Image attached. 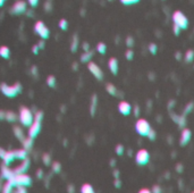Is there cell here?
<instances>
[{
  "label": "cell",
  "instance_id": "obj_8",
  "mask_svg": "<svg viewBox=\"0 0 194 193\" xmlns=\"http://www.w3.org/2000/svg\"><path fill=\"white\" fill-rule=\"evenodd\" d=\"M87 68H89V71L91 72V74L95 77V78H97V80L101 81L103 78V72H102V69L100 68L99 66L95 64V63H93V61H90V63H87Z\"/></svg>",
  "mask_w": 194,
  "mask_h": 193
},
{
  "label": "cell",
  "instance_id": "obj_29",
  "mask_svg": "<svg viewBox=\"0 0 194 193\" xmlns=\"http://www.w3.org/2000/svg\"><path fill=\"white\" fill-rule=\"evenodd\" d=\"M23 143H24V147H25V148H31L32 143H33V139L27 137V139H24L23 140Z\"/></svg>",
  "mask_w": 194,
  "mask_h": 193
},
{
  "label": "cell",
  "instance_id": "obj_21",
  "mask_svg": "<svg viewBox=\"0 0 194 193\" xmlns=\"http://www.w3.org/2000/svg\"><path fill=\"white\" fill-rule=\"evenodd\" d=\"M13 188H14V185L12 184V182L7 181V182H6V184L2 186V189H1L0 193H12Z\"/></svg>",
  "mask_w": 194,
  "mask_h": 193
},
{
  "label": "cell",
  "instance_id": "obj_41",
  "mask_svg": "<svg viewBox=\"0 0 194 193\" xmlns=\"http://www.w3.org/2000/svg\"><path fill=\"white\" fill-rule=\"evenodd\" d=\"M139 193H152V192H151L150 190H148V189H142Z\"/></svg>",
  "mask_w": 194,
  "mask_h": 193
},
{
  "label": "cell",
  "instance_id": "obj_16",
  "mask_svg": "<svg viewBox=\"0 0 194 193\" xmlns=\"http://www.w3.org/2000/svg\"><path fill=\"white\" fill-rule=\"evenodd\" d=\"M15 153V158L16 159H20V160H24L27 158V151L25 149H18L14 151Z\"/></svg>",
  "mask_w": 194,
  "mask_h": 193
},
{
  "label": "cell",
  "instance_id": "obj_22",
  "mask_svg": "<svg viewBox=\"0 0 194 193\" xmlns=\"http://www.w3.org/2000/svg\"><path fill=\"white\" fill-rule=\"evenodd\" d=\"M106 89H107V92L109 93V94H111V96H117V92H118V91H117V88H116L114 84L108 83Z\"/></svg>",
  "mask_w": 194,
  "mask_h": 193
},
{
  "label": "cell",
  "instance_id": "obj_39",
  "mask_svg": "<svg viewBox=\"0 0 194 193\" xmlns=\"http://www.w3.org/2000/svg\"><path fill=\"white\" fill-rule=\"evenodd\" d=\"M32 51H33V53H34V55H38V53H39V47H38V44L33 46V48H32Z\"/></svg>",
  "mask_w": 194,
  "mask_h": 193
},
{
  "label": "cell",
  "instance_id": "obj_25",
  "mask_svg": "<svg viewBox=\"0 0 194 193\" xmlns=\"http://www.w3.org/2000/svg\"><path fill=\"white\" fill-rule=\"evenodd\" d=\"M77 47H79V39H77V35H74L73 40H71V51H76V50H77Z\"/></svg>",
  "mask_w": 194,
  "mask_h": 193
},
{
  "label": "cell",
  "instance_id": "obj_24",
  "mask_svg": "<svg viewBox=\"0 0 194 193\" xmlns=\"http://www.w3.org/2000/svg\"><path fill=\"white\" fill-rule=\"evenodd\" d=\"M92 51H85V53L81 56V60L83 61V63H90V59H91L92 57Z\"/></svg>",
  "mask_w": 194,
  "mask_h": 193
},
{
  "label": "cell",
  "instance_id": "obj_19",
  "mask_svg": "<svg viewBox=\"0 0 194 193\" xmlns=\"http://www.w3.org/2000/svg\"><path fill=\"white\" fill-rule=\"evenodd\" d=\"M81 193H95V191L91 184L85 183V184H83L81 186Z\"/></svg>",
  "mask_w": 194,
  "mask_h": 193
},
{
  "label": "cell",
  "instance_id": "obj_37",
  "mask_svg": "<svg viewBox=\"0 0 194 193\" xmlns=\"http://www.w3.org/2000/svg\"><path fill=\"white\" fill-rule=\"evenodd\" d=\"M43 162L44 164H47V165H49L50 164V156L48 155V153H46V155H43Z\"/></svg>",
  "mask_w": 194,
  "mask_h": 193
},
{
  "label": "cell",
  "instance_id": "obj_11",
  "mask_svg": "<svg viewBox=\"0 0 194 193\" xmlns=\"http://www.w3.org/2000/svg\"><path fill=\"white\" fill-rule=\"evenodd\" d=\"M28 167H30V160L26 158V159L22 160V162H20V165L17 166L13 172H14L15 175H17V174H25L26 172H27Z\"/></svg>",
  "mask_w": 194,
  "mask_h": 193
},
{
  "label": "cell",
  "instance_id": "obj_18",
  "mask_svg": "<svg viewBox=\"0 0 194 193\" xmlns=\"http://www.w3.org/2000/svg\"><path fill=\"white\" fill-rule=\"evenodd\" d=\"M9 56H10V50H9V48H8L7 46H1V47H0V57L7 59V58H9Z\"/></svg>",
  "mask_w": 194,
  "mask_h": 193
},
{
  "label": "cell",
  "instance_id": "obj_6",
  "mask_svg": "<svg viewBox=\"0 0 194 193\" xmlns=\"http://www.w3.org/2000/svg\"><path fill=\"white\" fill-rule=\"evenodd\" d=\"M34 32L38 33L42 40H46L49 38V34H50V31L49 28L44 25V23L42 20H38L35 24H34Z\"/></svg>",
  "mask_w": 194,
  "mask_h": 193
},
{
  "label": "cell",
  "instance_id": "obj_44",
  "mask_svg": "<svg viewBox=\"0 0 194 193\" xmlns=\"http://www.w3.org/2000/svg\"><path fill=\"white\" fill-rule=\"evenodd\" d=\"M176 58H177V59H181V53H176Z\"/></svg>",
  "mask_w": 194,
  "mask_h": 193
},
{
  "label": "cell",
  "instance_id": "obj_14",
  "mask_svg": "<svg viewBox=\"0 0 194 193\" xmlns=\"http://www.w3.org/2000/svg\"><path fill=\"white\" fill-rule=\"evenodd\" d=\"M108 67H109L110 72L112 73L114 75H116V74L118 73V60L116 59L115 57H112V58L109 59V61H108Z\"/></svg>",
  "mask_w": 194,
  "mask_h": 193
},
{
  "label": "cell",
  "instance_id": "obj_36",
  "mask_svg": "<svg viewBox=\"0 0 194 193\" xmlns=\"http://www.w3.org/2000/svg\"><path fill=\"white\" fill-rule=\"evenodd\" d=\"M17 189H16V191L14 193H27L26 192V189L24 188V186H16Z\"/></svg>",
  "mask_w": 194,
  "mask_h": 193
},
{
  "label": "cell",
  "instance_id": "obj_45",
  "mask_svg": "<svg viewBox=\"0 0 194 193\" xmlns=\"http://www.w3.org/2000/svg\"><path fill=\"white\" fill-rule=\"evenodd\" d=\"M5 1H6V0H0V7H1V6H2V5H4V2Z\"/></svg>",
  "mask_w": 194,
  "mask_h": 193
},
{
  "label": "cell",
  "instance_id": "obj_23",
  "mask_svg": "<svg viewBox=\"0 0 194 193\" xmlns=\"http://www.w3.org/2000/svg\"><path fill=\"white\" fill-rule=\"evenodd\" d=\"M97 51L101 55H104L106 51H107V46L106 43H103V42H99V43L97 44Z\"/></svg>",
  "mask_w": 194,
  "mask_h": 193
},
{
  "label": "cell",
  "instance_id": "obj_3",
  "mask_svg": "<svg viewBox=\"0 0 194 193\" xmlns=\"http://www.w3.org/2000/svg\"><path fill=\"white\" fill-rule=\"evenodd\" d=\"M151 129L152 127H151L150 123L145 118H139L137 122L135 123V131L141 137H148V134H149Z\"/></svg>",
  "mask_w": 194,
  "mask_h": 193
},
{
  "label": "cell",
  "instance_id": "obj_31",
  "mask_svg": "<svg viewBox=\"0 0 194 193\" xmlns=\"http://www.w3.org/2000/svg\"><path fill=\"white\" fill-rule=\"evenodd\" d=\"M140 0H120V2L125 6H130V5H135L137 4Z\"/></svg>",
  "mask_w": 194,
  "mask_h": 193
},
{
  "label": "cell",
  "instance_id": "obj_47",
  "mask_svg": "<svg viewBox=\"0 0 194 193\" xmlns=\"http://www.w3.org/2000/svg\"><path fill=\"white\" fill-rule=\"evenodd\" d=\"M193 193H194V192H193Z\"/></svg>",
  "mask_w": 194,
  "mask_h": 193
},
{
  "label": "cell",
  "instance_id": "obj_17",
  "mask_svg": "<svg viewBox=\"0 0 194 193\" xmlns=\"http://www.w3.org/2000/svg\"><path fill=\"white\" fill-rule=\"evenodd\" d=\"M184 60H185V63H187V64L193 63V60H194V50H192V49L187 50L186 53H185V55H184Z\"/></svg>",
  "mask_w": 194,
  "mask_h": 193
},
{
  "label": "cell",
  "instance_id": "obj_33",
  "mask_svg": "<svg viewBox=\"0 0 194 193\" xmlns=\"http://www.w3.org/2000/svg\"><path fill=\"white\" fill-rule=\"evenodd\" d=\"M52 169H53V172H56V173H59L60 172V164L59 162H53L52 164Z\"/></svg>",
  "mask_w": 194,
  "mask_h": 193
},
{
  "label": "cell",
  "instance_id": "obj_42",
  "mask_svg": "<svg viewBox=\"0 0 194 193\" xmlns=\"http://www.w3.org/2000/svg\"><path fill=\"white\" fill-rule=\"evenodd\" d=\"M38 47H39V49H43V47H44V44H43V40H42V41H40L39 44H38Z\"/></svg>",
  "mask_w": 194,
  "mask_h": 193
},
{
  "label": "cell",
  "instance_id": "obj_12",
  "mask_svg": "<svg viewBox=\"0 0 194 193\" xmlns=\"http://www.w3.org/2000/svg\"><path fill=\"white\" fill-rule=\"evenodd\" d=\"M25 10H26V2L23 1V0L16 1L12 7L13 14H22V13H24Z\"/></svg>",
  "mask_w": 194,
  "mask_h": 193
},
{
  "label": "cell",
  "instance_id": "obj_7",
  "mask_svg": "<svg viewBox=\"0 0 194 193\" xmlns=\"http://www.w3.org/2000/svg\"><path fill=\"white\" fill-rule=\"evenodd\" d=\"M135 160L137 162V165L144 166L147 165L149 160H150V153L148 152V150L141 149L137 151L136 156H135Z\"/></svg>",
  "mask_w": 194,
  "mask_h": 193
},
{
  "label": "cell",
  "instance_id": "obj_35",
  "mask_svg": "<svg viewBox=\"0 0 194 193\" xmlns=\"http://www.w3.org/2000/svg\"><path fill=\"white\" fill-rule=\"evenodd\" d=\"M148 137L150 139V140H155L156 139V132L153 129H150V132H149V134H148Z\"/></svg>",
  "mask_w": 194,
  "mask_h": 193
},
{
  "label": "cell",
  "instance_id": "obj_4",
  "mask_svg": "<svg viewBox=\"0 0 194 193\" xmlns=\"http://www.w3.org/2000/svg\"><path fill=\"white\" fill-rule=\"evenodd\" d=\"M173 22H174V25H177L181 30H186L189 27V18L181 10L174 12V14H173Z\"/></svg>",
  "mask_w": 194,
  "mask_h": 193
},
{
  "label": "cell",
  "instance_id": "obj_15",
  "mask_svg": "<svg viewBox=\"0 0 194 193\" xmlns=\"http://www.w3.org/2000/svg\"><path fill=\"white\" fill-rule=\"evenodd\" d=\"M15 159L16 158H15V153H14V151H5L4 156H2V160H4L5 165L7 166V165H9V164H12Z\"/></svg>",
  "mask_w": 194,
  "mask_h": 193
},
{
  "label": "cell",
  "instance_id": "obj_34",
  "mask_svg": "<svg viewBox=\"0 0 194 193\" xmlns=\"http://www.w3.org/2000/svg\"><path fill=\"white\" fill-rule=\"evenodd\" d=\"M116 152H117V155H119V156H122L124 153V147L122 144H118L117 147H116Z\"/></svg>",
  "mask_w": 194,
  "mask_h": 193
},
{
  "label": "cell",
  "instance_id": "obj_46",
  "mask_svg": "<svg viewBox=\"0 0 194 193\" xmlns=\"http://www.w3.org/2000/svg\"><path fill=\"white\" fill-rule=\"evenodd\" d=\"M0 191H1V190H0Z\"/></svg>",
  "mask_w": 194,
  "mask_h": 193
},
{
  "label": "cell",
  "instance_id": "obj_30",
  "mask_svg": "<svg viewBox=\"0 0 194 193\" xmlns=\"http://www.w3.org/2000/svg\"><path fill=\"white\" fill-rule=\"evenodd\" d=\"M125 57H126L127 60H132V59H133V57H134V51H133L132 49L126 50V53H125Z\"/></svg>",
  "mask_w": 194,
  "mask_h": 193
},
{
  "label": "cell",
  "instance_id": "obj_2",
  "mask_svg": "<svg viewBox=\"0 0 194 193\" xmlns=\"http://www.w3.org/2000/svg\"><path fill=\"white\" fill-rule=\"evenodd\" d=\"M18 118H20V124L23 125V126H26V127H30L32 123L34 122L33 114H32L31 110L28 108H26V107H22V108H20Z\"/></svg>",
  "mask_w": 194,
  "mask_h": 193
},
{
  "label": "cell",
  "instance_id": "obj_40",
  "mask_svg": "<svg viewBox=\"0 0 194 193\" xmlns=\"http://www.w3.org/2000/svg\"><path fill=\"white\" fill-rule=\"evenodd\" d=\"M38 1H39V0H28V4L34 7V6H36V5H38Z\"/></svg>",
  "mask_w": 194,
  "mask_h": 193
},
{
  "label": "cell",
  "instance_id": "obj_38",
  "mask_svg": "<svg viewBox=\"0 0 194 193\" xmlns=\"http://www.w3.org/2000/svg\"><path fill=\"white\" fill-rule=\"evenodd\" d=\"M173 30H174V34H175V35H179V33H181V31H182V30H181V28H179L177 25H174V26H173Z\"/></svg>",
  "mask_w": 194,
  "mask_h": 193
},
{
  "label": "cell",
  "instance_id": "obj_10",
  "mask_svg": "<svg viewBox=\"0 0 194 193\" xmlns=\"http://www.w3.org/2000/svg\"><path fill=\"white\" fill-rule=\"evenodd\" d=\"M118 110L122 115H124V116H128V115L132 113L133 108H132V106L130 102H127V101H120L118 105Z\"/></svg>",
  "mask_w": 194,
  "mask_h": 193
},
{
  "label": "cell",
  "instance_id": "obj_13",
  "mask_svg": "<svg viewBox=\"0 0 194 193\" xmlns=\"http://www.w3.org/2000/svg\"><path fill=\"white\" fill-rule=\"evenodd\" d=\"M191 137H192V132H191L190 129H183L182 133H181V140H179V142H181V144L182 145H186L189 142H190Z\"/></svg>",
  "mask_w": 194,
  "mask_h": 193
},
{
  "label": "cell",
  "instance_id": "obj_32",
  "mask_svg": "<svg viewBox=\"0 0 194 193\" xmlns=\"http://www.w3.org/2000/svg\"><path fill=\"white\" fill-rule=\"evenodd\" d=\"M126 46L128 48H131V47L134 46V39L132 36H127L126 38Z\"/></svg>",
  "mask_w": 194,
  "mask_h": 193
},
{
  "label": "cell",
  "instance_id": "obj_9",
  "mask_svg": "<svg viewBox=\"0 0 194 193\" xmlns=\"http://www.w3.org/2000/svg\"><path fill=\"white\" fill-rule=\"evenodd\" d=\"M40 129H41V122L34 119V122L28 127V137H31V139L36 137L40 133Z\"/></svg>",
  "mask_w": 194,
  "mask_h": 193
},
{
  "label": "cell",
  "instance_id": "obj_28",
  "mask_svg": "<svg viewBox=\"0 0 194 193\" xmlns=\"http://www.w3.org/2000/svg\"><path fill=\"white\" fill-rule=\"evenodd\" d=\"M149 51H150V53H152V55H156L157 51H158V46L156 43H150L149 44Z\"/></svg>",
  "mask_w": 194,
  "mask_h": 193
},
{
  "label": "cell",
  "instance_id": "obj_1",
  "mask_svg": "<svg viewBox=\"0 0 194 193\" xmlns=\"http://www.w3.org/2000/svg\"><path fill=\"white\" fill-rule=\"evenodd\" d=\"M7 181H10L12 184L15 186H24V188H27L32 184V178L30 175L27 174H17V175H14L12 178H9Z\"/></svg>",
  "mask_w": 194,
  "mask_h": 193
},
{
  "label": "cell",
  "instance_id": "obj_27",
  "mask_svg": "<svg viewBox=\"0 0 194 193\" xmlns=\"http://www.w3.org/2000/svg\"><path fill=\"white\" fill-rule=\"evenodd\" d=\"M59 27L60 30H64V31H66L68 27V22L65 18H63V20H59Z\"/></svg>",
  "mask_w": 194,
  "mask_h": 193
},
{
  "label": "cell",
  "instance_id": "obj_43",
  "mask_svg": "<svg viewBox=\"0 0 194 193\" xmlns=\"http://www.w3.org/2000/svg\"><path fill=\"white\" fill-rule=\"evenodd\" d=\"M83 47H84V50H85V51H89V44H87V43H84L83 44Z\"/></svg>",
  "mask_w": 194,
  "mask_h": 193
},
{
  "label": "cell",
  "instance_id": "obj_26",
  "mask_svg": "<svg viewBox=\"0 0 194 193\" xmlns=\"http://www.w3.org/2000/svg\"><path fill=\"white\" fill-rule=\"evenodd\" d=\"M47 84L50 86V88H55L56 85V77L53 75H50V76H48L47 78Z\"/></svg>",
  "mask_w": 194,
  "mask_h": 193
},
{
  "label": "cell",
  "instance_id": "obj_5",
  "mask_svg": "<svg viewBox=\"0 0 194 193\" xmlns=\"http://www.w3.org/2000/svg\"><path fill=\"white\" fill-rule=\"evenodd\" d=\"M20 83H15L14 85H7V84H1V92L4 93L6 96H9V98H14L16 96L18 93L20 92Z\"/></svg>",
  "mask_w": 194,
  "mask_h": 193
},
{
  "label": "cell",
  "instance_id": "obj_20",
  "mask_svg": "<svg viewBox=\"0 0 194 193\" xmlns=\"http://www.w3.org/2000/svg\"><path fill=\"white\" fill-rule=\"evenodd\" d=\"M1 174H2V177H5L6 180H9V178H12L15 174H14V172L13 170H10L9 168H7L6 166H4L2 167V172H1Z\"/></svg>",
  "mask_w": 194,
  "mask_h": 193
}]
</instances>
